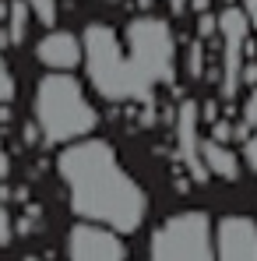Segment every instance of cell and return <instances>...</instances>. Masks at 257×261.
I'll use <instances>...</instances> for the list:
<instances>
[{
	"instance_id": "cell-14",
	"label": "cell",
	"mask_w": 257,
	"mask_h": 261,
	"mask_svg": "<svg viewBox=\"0 0 257 261\" xmlns=\"http://www.w3.org/2000/svg\"><path fill=\"white\" fill-rule=\"evenodd\" d=\"M11 99H14V74H11L7 60L0 57V106H4V102H11Z\"/></svg>"
},
{
	"instance_id": "cell-6",
	"label": "cell",
	"mask_w": 257,
	"mask_h": 261,
	"mask_svg": "<svg viewBox=\"0 0 257 261\" xmlns=\"http://www.w3.org/2000/svg\"><path fill=\"white\" fill-rule=\"evenodd\" d=\"M67 258L71 261H127V247L117 237V229L99 222H78L67 237Z\"/></svg>"
},
{
	"instance_id": "cell-11",
	"label": "cell",
	"mask_w": 257,
	"mask_h": 261,
	"mask_svg": "<svg viewBox=\"0 0 257 261\" xmlns=\"http://www.w3.org/2000/svg\"><path fill=\"white\" fill-rule=\"evenodd\" d=\"M201 159H205V166H208V173L212 176H222V180H240L243 173V163H240V155L236 152H229L218 138H208V141H201Z\"/></svg>"
},
{
	"instance_id": "cell-1",
	"label": "cell",
	"mask_w": 257,
	"mask_h": 261,
	"mask_svg": "<svg viewBox=\"0 0 257 261\" xmlns=\"http://www.w3.org/2000/svg\"><path fill=\"white\" fill-rule=\"evenodd\" d=\"M56 173L67 184L71 208L85 222L109 226L117 233H134L145 222L148 198L137 180L117 163L106 141L85 138L78 145H67L56 159Z\"/></svg>"
},
{
	"instance_id": "cell-4",
	"label": "cell",
	"mask_w": 257,
	"mask_h": 261,
	"mask_svg": "<svg viewBox=\"0 0 257 261\" xmlns=\"http://www.w3.org/2000/svg\"><path fill=\"white\" fill-rule=\"evenodd\" d=\"M81 60L88 64V78L106 99L113 102H137L145 99L141 88L134 85V74L124 57V43L117 39V32L109 25H88L85 39H81Z\"/></svg>"
},
{
	"instance_id": "cell-9",
	"label": "cell",
	"mask_w": 257,
	"mask_h": 261,
	"mask_svg": "<svg viewBox=\"0 0 257 261\" xmlns=\"http://www.w3.org/2000/svg\"><path fill=\"white\" fill-rule=\"evenodd\" d=\"M36 57L43 60L46 67H53V71H71V67H78L81 64V39L78 36H71V32H49L39 39L36 46Z\"/></svg>"
},
{
	"instance_id": "cell-20",
	"label": "cell",
	"mask_w": 257,
	"mask_h": 261,
	"mask_svg": "<svg viewBox=\"0 0 257 261\" xmlns=\"http://www.w3.org/2000/svg\"><path fill=\"white\" fill-rule=\"evenodd\" d=\"M7 173H11V159H7V152L0 145V180H7Z\"/></svg>"
},
{
	"instance_id": "cell-10",
	"label": "cell",
	"mask_w": 257,
	"mask_h": 261,
	"mask_svg": "<svg viewBox=\"0 0 257 261\" xmlns=\"http://www.w3.org/2000/svg\"><path fill=\"white\" fill-rule=\"evenodd\" d=\"M197 106L194 102H183L180 106V117H176V138H180V155H183V163L190 166V173L194 180H205L208 173V166H205V159H201V141H197Z\"/></svg>"
},
{
	"instance_id": "cell-12",
	"label": "cell",
	"mask_w": 257,
	"mask_h": 261,
	"mask_svg": "<svg viewBox=\"0 0 257 261\" xmlns=\"http://www.w3.org/2000/svg\"><path fill=\"white\" fill-rule=\"evenodd\" d=\"M28 4L25 0H11V11H7V36L11 43H21L25 39V25H28Z\"/></svg>"
},
{
	"instance_id": "cell-21",
	"label": "cell",
	"mask_w": 257,
	"mask_h": 261,
	"mask_svg": "<svg viewBox=\"0 0 257 261\" xmlns=\"http://www.w3.org/2000/svg\"><path fill=\"white\" fill-rule=\"evenodd\" d=\"M194 7L197 11H208V0H194Z\"/></svg>"
},
{
	"instance_id": "cell-2",
	"label": "cell",
	"mask_w": 257,
	"mask_h": 261,
	"mask_svg": "<svg viewBox=\"0 0 257 261\" xmlns=\"http://www.w3.org/2000/svg\"><path fill=\"white\" fill-rule=\"evenodd\" d=\"M36 124L46 145H67L85 138L99 124V113L81 92V82L67 71H53L36 88Z\"/></svg>"
},
{
	"instance_id": "cell-7",
	"label": "cell",
	"mask_w": 257,
	"mask_h": 261,
	"mask_svg": "<svg viewBox=\"0 0 257 261\" xmlns=\"http://www.w3.org/2000/svg\"><path fill=\"white\" fill-rule=\"evenodd\" d=\"M215 261H257V222L225 216L215 229Z\"/></svg>"
},
{
	"instance_id": "cell-13",
	"label": "cell",
	"mask_w": 257,
	"mask_h": 261,
	"mask_svg": "<svg viewBox=\"0 0 257 261\" xmlns=\"http://www.w3.org/2000/svg\"><path fill=\"white\" fill-rule=\"evenodd\" d=\"M32 7V14L43 21V25H53L56 21V0H25Z\"/></svg>"
},
{
	"instance_id": "cell-19",
	"label": "cell",
	"mask_w": 257,
	"mask_h": 261,
	"mask_svg": "<svg viewBox=\"0 0 257 261\" xmlns=\"http://www.w3.org/2000/svg\"><path fill=\"white\" fill-rule=\"evenodd\" d=\"M240 82H250V85H257V64H247V60H243V71H240Z\"/></svg>"
},
{
	"instance_id": "cell-18",
	"label": "cell",
	"mask_w": 257,
	"mask_h": 261,
	"mask_svg": "<svg viewBox=\"0 0 257 261\" xmlns=\"http://www.w3.org/2000/svg\"><path fill=\"white\" fill-rule=\"evenodd\" d=\"M243 14L250 21V32H257V0H243Z\"/></svg>"
},
{
	"instance_id": "cell-16",
	"label": "cell",
	"mask_w": 257,
	"mask_h": 261,
	"mask_svg": "<svg viewBox=\"0 0 257 261\" xmlns=\"http://www.w3.org/2000/svg\"><path fill=\"white\" fill-rule=\"evenodd\" d=\"M243 124H247V127H257V85H254V92L247 95V102H243Z\"/></svg>"
},
{
	"instance_id": "cell-3",
	"label": "cell",
	"mask_w": 257,
	"mask_h": 261,
	"mask_svg": "<svg viewBox=\"0 0 257 261\" xmlns=\"http://www.w3.org/2000/svg\"><path fill=\"white\" fill-rule=\"evenodd\" d=\"M124 57L134 74V85L141 88V95L148 99V92L162 82H173V60H176V46L173 32L162 18L141 14L124 29Z\"/></svg>"
},
{
	"instance_id": "cell-15",
	"label": "cell",
	"mask_w": 257,
	"mask_h": 261,
	"mask_svg": "<svg viewBox=\"0 0 257 261\" xmlns=\"http://www.w3.org/2000/svg\"><path fill=\"white\" fill-rule=\"evenodd\" d=\"M14 240V222H11V212H7V205L0 201V247H7Z\"/></svg>"
},
{
	"instance_id": "cell-22",
	"label": "cell",
	"mask_w": 257,
	"mask_h": 261,
	"mask_svg": "<svg viewBox=\"0 0 257 261\" xmlns=\"http://www.w3.org/2000/svg\"><path fill=\"white\" fill-rule=\"evenodd\" d=\"M173 11H183V0H173Z\"/></svg>"
},
{
	"instance_id": "cell-23",
	"label": "cell",
	"mask_w": 257,
	"mask_h": 261,
	"mask_svg": "<svg viewBox=\"0 0 257 261\" xmlns=\"http://www.w3.org/2000/svg\"><path fill=\"white\" fill-rule=\"evenodd\" d=\"M222 4H233V0H222Z\"/></svg>"
},
{
	"instance_id": "cell-5",
	"label": "cell",
	"mask_w": 257,
	"mask_h": 261,
	"mask_svg": "<svg viewBox=\"0 0 257 261\" xmlns=\"http://www.w3.org/2000/svg\"><path fill=\"white\" fill-rule=\"evenodd\" d=\"M148 261H215V233L205 212H180L152 233Z\"/></svg>"
},
{
	"instance_id": "cell-17",
	"label": "cell",
	"mask_w": 257,
	"mask_h": 261,
	"mask_svg": "<svg viewBox=\"0 0 257 261\" xmlns=\"http://www.w3.org/2000/svg\"><path fill=\"white\" fill-rule=\"evenodd\" d=\"M243 163H247L250 173H257V138H247L243 141Z\"/></svg>"
},
{
	"instance_id": "cell-8",
	"label": "cell",
	"mask_w": 257,
	"mask_h": 261,
	"mask_svg": "<svg viewBox=\"0 0 257 261\" xmlns=\"http://www.w3.org/2000/svg\"><path fill=\"white\" fill-rule=\"evenodd\" d=\"M218 29L225 36V82H222V95H233L240 88V71H243V46L250 36V21L243 11L225 7L218 14Z\"/></svg>"
}]
</instances>
